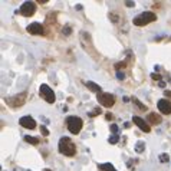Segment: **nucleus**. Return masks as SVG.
Returning <instances> with one entry per match:
<instances>
[{"mask_svg": "<svg viewBox=\"0 0 171 171\" xmlns=\"http://www.w3.org/2000/svg\"><path fill=\"white\" fill-rule=\"evenodd\" d=\"M125 6H127V7H134L135 3H134V1H125Z\"/></svg>", "mask_w": 171, "mask_h": 171, "instance_id": "obj_26", "label": "nucleus"}, {"mask_svg": "<svg viewBox=\"0 0 171 171\" xmlns=\"http://www.w3.org/2000/svg\"><path fill=\"white\" fill-rule=\"evenodd\" d=\"M27 32L30 34H43L45 33V27L42 23H37V22H33L27 26Z\"/></svg>", "mask_w": 171, "mask_h": 171, "instance_id": "obj_9", "label": "nucleus"}, {"mask_svg": "<svg viewBox=\"0 0 171 171\" xmlns=\"http://www.w3.org/2000/svg\"><path fill=\"white\" fill-rule=\"evenodd\" d=\"M157 106H158V111H161V114H164V115L171 114V102L168 99H160L157 102Z\"/></svg>", "mask_w": 171, "mask_h": 171, "instance_id": "obj_8", "label": "nucleus"}, {"mask_svg": "<svg viewBox=\"0 0 171 171\" xmlns=\"http://www.w3.org/2000/svg\"><path fill=\"white\" fill-rule=\"evenodd\" d=\"M147 122L154 124V125H160V124L163 122V118H161L157 112H151V114H148V117H147Z\"/></svg>", "mask_w": 171, "mask_h": 171, "instance_id": "obj_12", "label": "nucleus"}, {"mask_svg": "<svg viewBox=\"0 0 171 171\" xmlns=\"http://www.w3.org/2000/svg\"><path fill=\"white\" fill-rule=\"evenodd\" d=\"M125 66H127V62H118V63H115V69H117L118 72H120V69H121V68L124 69Z\"/></svg>", "mask_w": 171, "mask_h": 171, "instance_id": "obj_20", "label": "nucleus"}, {"mask_svg": "<svg viewBox=\"0 0 171 171\" xmlns=\"http://www.w3.org/2000/svg\"><path fill=\"white\" fill-rule=\"evenodd\" d=\"M85 85L92 91V92H96V94H101L102 92V88L98 85V84H95V82H91V81H88V82H85Z\"/></svg>", "mask_w": 171, "mask_h": 171, "instance_id": "obj_13", "label": "nucleus"}, {"mask_svg": "<svg viewBox=\"0 0 171 171\" xmlns=\"http://www.w3.org/2000/svg\"><path fill=\"white\" fill-rule=\"evenodd\" d=\"M99 114H101V108H95L94 112H89L88 115H89V117H95V115H99Z\"/></svg>", "mask_w": 171, "mask_h": 171, "instance_id": "obj_21", "label": "nucleus"}, {"mask_svg": "<svg viewBox=\"0 0 171 171\" xmlns=\"http://www.w3.org/2000/svg\"><path fill=\"white\" fill-rule=\"evenodd\" d=\"M66 127H68L70 134H75V135H76V134L81 132V129H82V127H84V121H82V118H79V117H76V115L68 117V118H66Z\"/></svg>", "mask_w": 171, "mask_h": 171, "instance_id": "obj_2", "label": "nucleus"}, {"mask_svg": "<svg viewBox=\"0 0 171 171\" xmlns=\"http://www.w3.org/2000/svg\"><path fill=\"white\" fill-rule=\"evenodd\" d=\"M164 96H167V98H171V91H164Z\"/></svg>", "mask_w": 171, "mask_h": 171, "instance_id": "obj_28", "label": "nucleus"}, {"mask_svg": "<svg viewBox=\"0 0 171 171\" xmlns=\"http://www.w3.org/2000/svg\"><path fill=\"white\" fill-rule=\"evenodd\" d=\"M108 141H109L111 144H117V142L120 141V137H118V134H114V135H111V137L108 138Z\"/></svg>", "mask_w": 171, "mask_h": 171, "instance_id": "obj_18", "label": "nucleus"}, {"mask_svg": "<svg viewBox=\"0 0 171 171\" xmlns=\"http://www.w3.org/2000/svg\"><path fill=\"white\" fill-rule=\"evenodd\" d=\"M26 101V92H22V94H19V95H15V96H12V98H7L6 99V103L10 106V108H19V106H22L23 103Z\"/></svg>", "mask_w": 171, "mask_h": 171, "instance_id": "obj_6", "label": "nucleus"}, {"mask_svg": "<svg viewBox=\"0 0 171 171\" xmlns=\"http://www.w3.org/2000/svg\"><path fill=\"white\" fill-rule=\"evenodd\" d=\"M98 102L105 108H111L115 103V95L109 94V92H101V94H98Z\"/></svg>", "mask_w": 171, "mask_h": 171, "instance_id": "obj_5", "label": "nucleus"}, {"mask_svg": "<svg viewBox=\"0 0 171 171\" xmlns=\"http://www.w3.org/2000/svg\"><path fill=\"white\" fill-rule=\"evenodd\" d=\"M106 120H112V115L111 114H106Z\"/></svg>", "mask_w": 171, "mask_h": 171, "instance_id": "obj_31", "label": "nucleus"}, {"mask_svg": "<svg viewBox=\"0 0 171 171\" xmlns=\"http://www.w3.org/2000/svg\"><path fill=\"white\" fill-rule=\"evenodd\" d=\"M45 171H52V170H51V168H46V170H45Z\"/></svg>", "mask_w": 171, "mask_h": 171, "instance_id": "obj_32", "label": "nucleus"}, {"mask_svg": "<svg viewBox=\"0 0 171 171\" xmlns=\"http://www.w3.org/2000/svg\"><path fill=\"white\" fill-rule=\"evenodd\" d=\"M40 132H42V135H45V137L49 135V129H48L46 127H40Z\"/></svg>", "mask_w": 171, "mask_h": 171, "instance_id": "obj_22", "label": "nucleus"}, {"mask_svg": "<svg viewBox=\"0 0 171 171\" xmlns=\"http://www.w3.org/2000/svg\"><path fill=\"white\" fill-rule=\"evenodd\" d=\"M155 20H157V15L154 12H144V13L138 15L137 17H134L132 23L135 26H145V25H148L151 22H155Z\"/></svg>", "mask_w": 171, "mask_h": 171, "instance_id": "obj_3", "label": "nucleus"}, {"mask_svg": "<svg viewBox=\"0 0 171 171\" xmlns=\"http://www.w3.org/2000/svg\"><path fill=\"white\" fill-rule=\"evenodd\" d=\"M158 85H160V88H164V86H165V84H164V82H163V81H161V82H160V84H158Z\"/></svg>", "mask_w": 171, "mask_h": 171, "instance_id": "obj_30", "label": "nucleus"}, {"mask_svg": "<svg viewBox=\"0 0 171 171\" xmlns=\"http://www.w3.org/2000/svg\"><path fill=\"white\" fill-rule=\"evenodd\" d=\"M39 94H40V96L48 103H53L56 101V96H55L53 89H52L51 86H48L46 84H42V85L39 86Z\"/></svg>", "mask_w": 171, "mask_h": 171, "instance_id": "obj_4", "label": "nucleus"}, {"mask_svg": "<svg viewBox=\"0 0 171 171\" xmlns=\"http://www.w3.org/2000/svg\"><path fill=\"white\" fill-rule=\"evenodd\" d=\"M111 131H112L114 134H118V125H117V124H112V125H111Z\"/></svg>", "mask_w": 171, "mask_h": 171, "instance_id": "obj_23", "label": "nucleus"}, {"mask_svg": "<svg viewBox=\"0 0 171 171\" xmlns=\"http://www.w3.org/2000/svg\"><path fill=\"white\" fill-rule=\"evenodd\" d=\"M25 141L29 142V144H32V145H37V144H39V138L30 137V135H26V137H25Z\"/></svg>", "mask_w": 171, "mask_h": 171, "instance_id": "obj_16", "label": "nucleus"}, {"mask_svg": "<svg viewBox=\"0 0 171 171\" xmlns=\"http://www.w3.org/2000/svg\"><path fill=\"white\" fill-rule=\"evenodd\" d=\"M151 78H153L154 81H160V82H161V75H158V73H153Z\"/></svg>", "mask_w": 171, "mask_h": 171, "instance_id": "obj_24", "label": "nucleus"}, {"mask_svg": "<svg viewBox=\"0 0 171 171\" xmlns=\"http://www.w3.org/2000/svg\"><path fill=\"white\" fill-rule=\"evenodd\" d=\"M63 33H65V34H69V33H70V27H69V26L63 27Z\"/></svg>", "mask_w": 171, "mask_h": 171, "instance_id": "obj_27", "label": "nucleus"}, {"mask_svg": "<svg viewBox=\"0 0 171 171\" xmlns=\"http://www.w3.org/2000/svg\"><path fill=\"white\" fill-rule=\"evenodd\" d=\"M19 124L23 127V128H27V129H34L36 128V121L32 117H22L19 120Z\"/></svg>", "mask_w": 171, "mask_h": 171, "instance_id": "obj_11", "label": "nucleus"}, {"mask_svg": "<svg viewBox=\"0 0 171 171\" xmlns=\"http://www.w3.org/2000/svg\"><path fill=\"white\" fill-rule=\"evenodd\" d=\"M160 161H161V163H168V161H170L168 154H161L160 155Z\"/></svg>", "mask_w": 171, "mask_h": 171, "instance_id": "obj_19", "label": "nucleus"}, {"mask_svg": "<svg viewBox=\"0 0 171 171\" xmlns=\"http://www.w3.org/2000/svg\"><path fill=\"white\" fill-rule=\"evenodd\" d=\"M34 12H36V3L34 1H25L20 6V15H23L25 17L33 16Z\"/></svg>", "mask_w": 171, "mask_h": 171, "instance_id": "obj_7", "label": "nucleus"}, {"mask_svg": "<svg viewBox=\"0 0 171 171\" xmlns=\"http://www.w3.org/2000/svg\"><path fill=\"white\" fill-rule=\"evenodd\" d=\"M132 122L137 125L141 131H144V132H150V131H151L150 124L145 122V120H142V118H139V117H134V118H132Z\"/></svg>", "mask_w": 171, "mask_h": 171, "instance_id": "obj_10", "label": "nucleus"}, {"mask_svg": "<svg viewBox=\"0 0 171 171\" xmlns=\"http://www.w3.org/2000/svg\"><path fill=\"white\" fill-rule=\"evenodd\" d=\"M117 78H118L120 81H122V79L125 78V75H124V72H117Z\"/></svg>", "mask_w": 171, "mask_h": 171, "instance_id": "obj_25", "label": "nucleus"}, {"mask_svg": "<svg viewBox=\"0 0 171 171\" xmlns=\"http://www.w3.org/2000/svg\"><path fill=\"white\" fill-rule=\"evenodd\" d=\"M144 148H145V142L138 141L137 144H135V151H137V153H142V151H144Z\"/></svg>", "mask_w": 171, "mask_h": 171, "instance_id": "obj_17", "label": "nucleus"}, {"mask_svg": "<svg viewBox=\"0 0 171 171\" xmlns=\"http://www.w3.org/2000/svg\"><path fill=\"white\" fill-rule=\"evenodd\" d=\"M98 168H99V171H117L115 168H114V165H112V164H109V163L98 164Z\"/></svg>", "mask_w": 171, "mask_h": 171, "instance_id": "obj_14", "label": "nucleus"}, {"mask_svg": "<svg viewBox=\"0 0 171 171\" xmlns=\"http://www.w3.org/2000/svg\"><path fill=\"white\" fill-rule=\"evenodd\" d=\"M132 102H134V105H137L139 111H147V106H145L144 103L141 102V101H139L138 98H132Z\"/></svg>", "mask_w": 171, "mask_h": 171, "instance_id": "obj_15", "label": "nucleus"}, {"mask_svg": "<svg viewBox=\"0 0 171 171\" xmlns=\"http://www.w3.org/2000/svg\"><path fill=\"white\" fill-rule=\"evenodd\" d=\"M109 17H112V22H118V19H117V16H115V15H111Z\"/></svg>", "mask_w": 171, "mask_h": 171, "instance_id": "obj_29", "label": "nucleus"}, {"mask_svg": "<svg viewBox=\"0 0 171 171\" xmlns=\"http://www.w3.org/2000/svg\"><path fill=\"white\" fill-rule=\"evenodd\" d=\"M58 148H59V153L61 154L66 155V157H73V155L76 154V145L68 137H62L59 139Z\"/></svg>", "mask_w": 171, "mask_h": 171, "instance_id": "obj_1", "label": "nucleus"}]
</instances>
